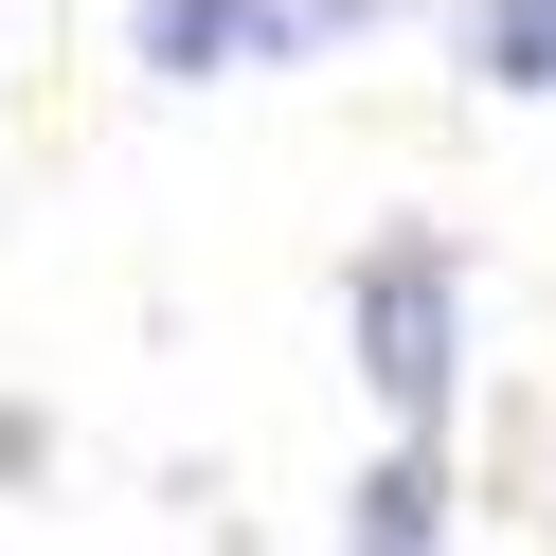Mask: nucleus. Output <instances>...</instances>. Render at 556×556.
Wrapping results in <instances>:
<instances>
[{
    "label": "nucleus",
    "instance_id": "obj_1",
    "mask_svg": "<svg viewBox=\"0 0 556 556\" xmlns=\"http://www.w3.org/2000/svg\"><path fill=\"white\" fill-rule=\"evenodd\" d=\"M341 359H359L377 431H448L467 395V233L448 216H377L341 269Z\"/></svg>",
    "mask_w": 556,
    "mask_h": 556
},
{
    "label": "nucleus",
    "instance_id": "obj_2",
    "mask_svg": "<svg viewBox=\"0 0 556 556\" xmlns=\"http://www.w3.org/2000/svg\"><path fill=\"white\" fill-rule=\"evenodd\" d=\"M341 37H377V0H144L126 18V54L162 90H252V73H305Z\"/></svg>",
    "mask_w": 556,
    "mask_h": 556
},
{
    "label": "nucleus",
    "instance_id": "obj_3",
    "mask_svg": "<svg viewBox=\"0 0 556 556\" xmlns=\"http://www.w3.org/2000/svg\"><path fill=\"white\" fill-rule=\"evenodd\" d=\"M341 556H448V431H395L341 484Z\"/></svg>",
    "mask_w": 556,
    "mask_h": 556
},
{
    "label": "nucleus",
    "instance_id": "obj_4",
    "mask_svg": "<svg viewBox=\"0 0 556 556\" xmlns=\"http://www.w3.org/2000/svg\"><path fill=\"white\" fill-rule=\"evenodd\" d=\"M448 54H467V90H503V109H556V0H467Z\"/></svg>",
    "mask_w": 556,
    "mask_h": 556
}]
</instances>
